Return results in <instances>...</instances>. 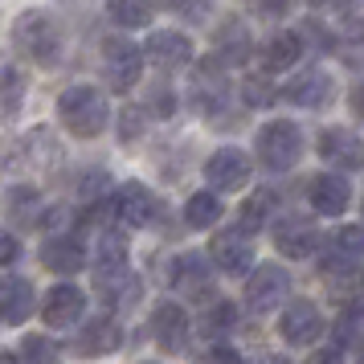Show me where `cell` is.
<instances>
[{
  "mask_svg": "<svg viewBox=\"0 0 364 364\" xmlns=\"http://www.w3.org/2000/svg\"><path fill=\"white\" fill-rule=\"evenodd\" d=\"M319 246V233L307 217H282L274 225V250L282 258H311Z\"/></svg>",
  "mask_w": 364,
  "mask_h": 364,
  "instance_id": "cell-19",
  "label": "cell"
},
{
  "mask_svg": "<svg viewBox=\"0 0 364 364\" xmlns=\"http://www.w3.org/2000/svg\"><path fill=\"white\" fill-rule=\"evenodd\" d=\"M17 258H21V242L9 230H0V270H4V266H13Z\"/></svg>",
  "mask_w": 364,
  "mask_h": 364,
  "instance_id": "cell-37",
  "label": "cell"
},
{
  "mask_svg": "<svg viewBox=\"0 0 364 364\" xmlns=\"http://www.w3.org/2000/svg\"><path fill=\"white\" fill-rule=\"evenodd\" d=\"M139 123H144V115H139V111H123V139H135V135L144 132Z\"/></svg>",
  "mask_w": 364,
  "mask_h": 364,
  "instance_id": "cell-40",
  "label": "cell"
},
{
  "mask_svg": "<svg viewBox=\"0 0 364 364\" xmlns=\"http://www.w3.org/2000/svg\"><path fill=\"white\" fill-rule=\"evenodd\" d=\"M258 156L270 172H287L295 168V160L303 156V132H299L291 119H274L258 132Z\"/></svg>",
  "mask_w": 364,
  "mask_h": 364,
  "instance_id": "cell-4",
  "label": "cell"
},
{
  "mask_svg": "<svg viewBox=\"0 0 364 364\" xmlns=\"http://www.w3.org/2000/svg\"><path fill=\"white\" fill-rule=\"evenodd\" d=\"M0 213L9 225H21V230H37L41 221V193L29 188V184H13L0 193Z\"/></svg>",
  "mask_w": 364,
  "mask_h": 364,
  "instance_id": "cell-20",
  "label": "cell"
},
{
  "mask_svg": "<svg viewBox=\"0 0 364 364\" xmlns=\"http://www.w3.org/2000/svg\"><path fill=\"white\" fill-rule=\"evenodd\" d=\"M58 119L74 139H95L102 135V127L111 123V107H107V95L90 82H74L58 95Z\"/></svg>",
  "mask_w": 364,
  "mask_h": 364,
  "instance_id": "cell-2",
  "label": "cell"
},
{
  "mask_svg": "<svg viewBox=\"0 0 364 364\" xmlns=\"http://www.w3.org/2000/svg\"><path fill=\"white\" fill-rule=\"evenodd\" d=\"M356 364H364V344H360V356H356Z\"/></svg>",
  "mask_w": 364,
  "mask_h": 364,
  "instance_id": "cell-45",
  "label": "cell"
},
{
  "mask_svg": "<svg viewBox=\"0 0 364 364\" xmlns=\"http://www.w3.org/2000/svg\"><path fill=\"white\" fill-rule=\"evenodd\" d=\"M25 95V78L17 66H0V115H13Z\"/></svg>",
  "mask_w": 364,
  "mask_h": 364,
  "instance_id": "cell-31",
  "label": "cell"
},
{
  "mask_svg": "<svg viewBox=\"0 0 364 364\" xmlns=\"http://www.w3.org/2000/svg\"><path fill=\"white\" fill-rule=\"evenodd\" d=\"M151 331H156V344L164 348V352H181L188 344V315H184L181 303H160L156 311H151Z\"/></svg>",
  "mask_w": 364,
  "mask_h": 364,
  "instance_id": "cell-21",
  "label": "cell"
},
{
  "mask_svg": "<svg viewBox=\"0 0 364 364\" xmlns=\"http://www.w3.org/2000/svg\"><path fill=\"white\" fill-rule=\"evenodd\" d=\"M172 291H181L184 299H205L213 291V262L200 254H181L172 262Z\"/></svg>",
  "mask_w": 364,
  "mask_h": 364,
  "instance_id": "cell-11",
  "label": "cell"
},
{
  "mask_svg": "<svg viewBox=\"0 0 364 364\" xmlns=\"http://www.w3.org/2000/svg\"><path fill=\"white\" fill-rule=\"evenodd\" d=\"M111 266H127V246L115 230H107L99 237V270H111Z\"/></svg>",
  "mask_w": 364,
  "mask_h": 364,
  "instance_id": "cell-32",
  "label": "cell"
},
{
  "mask_svg": "<svg viewBox=\"0 0 364 364\" xmlns=\"http://www.w3.org/2000/svg\"><path fill=\"white\" fill-rule=\"evenodd\" d=\"M291 4H295V0H250V13H254V17H266V21H279V17L291 13Z\"/></svg>",
  "mask_w": 364,
  "mask_h": 364,
  "instance_id": "cell-36",
  "label": "cell"
},
{
  "mask_svg": "<svg viewBox=\"0 0 364 364\" xmlns=\"http://www.w3.org/2000/svg\"><path fill=\"white\" fill-rule=\"evenodd\" d=\"M193 102H197V111H205V115H217V111L230 102L225 66H217L213 58H209V62L193 74Z\"/></svg>",
  "mask_w": 364,
  "mask_h": 364,
  "instance_id": "cell-16",
  "label": "cell"
},
{
  "mask_svg": "<svg viewBox=\"0 0 364 364\" xmlns=\"http://www.w3.org/2000/svg\"><path fill=\"white\" fill-rule=\"evenodd\" d=\"M287 291H291V274H287L282 266H262V270H254L250 282H246V307L254 315H266L287 299Z\"/></svg>",
  "mask_w": 364,
  "mask_h": 364,
  "instance_id": "cell-9",
  "label": "cell"
},
{
  "mask_svg": "<svg viewBox=\"0 0 364 364\" xmlns=\"http://www.w3.org/2000/svg\"><path fill=\"white\" fill-rule=\"evenodd\" d=\"M307 364H344V360H340L336 352H319V356H311V360H307Z\"/></svg>",
  "mask_w": 364,
  "mask_h": 364,
  "instance_id": "cell-42",
  "label": "cell"
},
{
  "mask_svg": "<svg viewBox=\"0 0 364 364\" xmlns=\"http://www.w3.org/2000/svg\"><path fill=\"white\" fill-rule=\"evenodd\" d=\"M123 344V331H119L115 319H95V323H86L82 331H78V340H74V348H78V356H86V360H95V356H111L115 348Z\"/></svg>",
  "mask_w": 364,
  "mask_h": 364,
  "instance_id": "cell-24",
  "label": "cell"
},
{
  "mask_svg": "<svg viewBox=\"0 0 364 364\" xmlns=\"http://www.w3.org/2000/svg\"><path fill=\"white\" fill-rule=\"evenodd\" d=\"M33 287L17 274L0 279V323H25L33 315Z\"/></svg>",
  "mask_w": 364,
  "mask_h": 364,
  "instance_id": "cell-25",
  "label": "cell"
},
{
  "mask_svg": "<svg viewBox=\"0 0 364 364\" xmlns=\"http://www.w3.org/2000/svg\"><path fill=\"white\" fill-rule=\"evenodd\" d=\"M319 156L328 160L331 168H364V139L348 127H323L319 135Z\"/></svg>",
  "mask_w": 364,
  "mask_h": 364,
  "instance_id": "cell-14",
  "label": "cell"
},
{
  "mask_svg": "<svg viewBox=\"0 0 364 364\" xmlns=\"http://www.w3.org/2000/svg\"><path fill=\"white\" fill-rule=\"evenodd\" d=\"M86 311V295L74 287V282H58L46 303H41V319L50 323V328H70V323H78Z\"/></svg>",
  "mask_w": 364,
  "mask_h": 364,
  "instance_id": "cell-18",
  "label": "cell"
},
{
  "mask_svg": "<svg viewBox=\"0 0 364 364\" xmlns=\"http://www.w3.org/2000/svg\"><path fill=\"white\" fill-rule=\"evenodd\" d=\"M323 254H328V266H336V270L356 266L364 258V230L360 225H340V230L328 237Z\"/></svg>",
  "mask_w": 364,
  "mask_h": 364,
  "instance_id": "cell-26",
  "label": "cell"
},
{
  "mask_svg": "<svg viewBox=\"0 0 364 364\" xmlns=\"http://www.w3.org/2000/svg\"><path fill=\"white\" fill-rule=\"evenodd\" d=\"M95 287H99L102 307L111 311H127L139 303V279L127 266H111V270H95Z\"/></svg>",
  "mask_w": 364,
  "mask_h": 364,
  "instance_id": "cell-12",
  "label": "cell"
},
{
  "mask_svg": "<svg viewBox=\"0 0 364 364\" xmlns=\"http://www.w3.org/2000/svg\"><path fill=\"white\" fill-rule=\"evenodd\" d=\"M299 58H303V37L287 33V29H279V33L262 46V70L266 74H279V70L299 66Z\"/></svg>",
  "mask_w": 364,
  "mask_h": 364,
  "instance_id": "cell-27",
  "label": "cell"
},
{
  "mask_svg": "<svg viewBox=\"0 0 364 364\" xmlns=\"http://www.w3.org/2000/svg\"><path fill=\"white\" fill-rule=\"evenodd\" d=\"M184 221H188L193 230L217 225V221H221V200H217V193H193L188 205H184Z\"/></svg>",
  "mask_w": 364,
  "mask_h": 364,
  "instance_id": "cell-29",
  "label": "cell"
},
{
  "mask_svg": "<svg viewBox=\"0 0 364 364\" xmlns=\"http://www.w3.org/2000/svg\"><path fill=\"white\" fill-rule=\"evenodd\" d=\"M111 213H115V221L123 230H144V225H151L160 217V200H156V193H151L148 184L132 181L111 197Z\"/></svg>",
  "mask_w": 364,
  "mask_h": 364,
  "instance_id": "cell-6",
  "label": "cell"
},
{
  "mask_svg": "<svg viewBox=\"0 0 364 364\" xmlns=\"http://www.w3.org/2000/svg\"><path fill=\"white\" fill-rule=\"evenodd\" d=\"M160 4H164V9H172V13H181V17H200L209 0H160Z\"/></svg>",
  "mask_w": 364,
  "mask_h": 364,
  "instance_id": "cell-38",
  "label": "cell"
},
{
  "mask_svg": "<svg viewBox=\"0 0 364 364\" xmlns=\"http://www.w3.org/2000/svg\"><path fill=\"white\" fill-rule=\"evenodd\" d=\"M144 58H148L156 70H181L193 62V41L176 29H160V33L148 37V46H144Z\"/></svg>",
  "mask_w": 364,
  "mask_h": 364,
  "instance_id": "cell-15",
  "label": "cell"
},
{
  "mask_svg": "<svg viewBox=\"0 0 364 364\" xmlns=\"http://www.w3.org/2000/svg\"><path fill=\"white\" fill-rule=\"evenodd\" d=\"M205 364H242L237 360V352H233V348H209V356H205Z\"/></svg>",
  "mask_w": 364,
  "mask_h": 364,
  "instance_id": "cell-39",
  "label": "cell"
},
{
  "mask_svg": "<svg viewBox=\"0 0 364 364\" xmlns=\"http://www.w3.org/2000/svg\"><path fill=\"white\" fill-rule=\"evenodd\" d=\"M254 50L250 29L242 21H221V29L213 33V62L217 66H242Z\"/></svg>",
  "mask_w": 364,
  "mask_h": 364,
  "instance_id": "cell-23",
  "label": "cell"
},
{
  "mask_svg": "<svg viewBox=\"0 0 364 364\" xmlns=\"http://www.w3.org/2000/svg\"><path fill=\"white\" fill-rule=\"evenodd\" d=\"M250 172H254V164H250L246 151H237V148H217L213 156L205 160V181H209V188H217V193H237V188H246Z\"/></svg>",
  "mask_w": 364,
  "mask_h": 364,
  "instance_id": "cell-8",
  "label": "cell"
},
{
  "mask_svg": "<svg viewBox=\"0 0 364 364\" xmlns=\"http://www.w3.org/2000/svg\"><path fill=\"white\" fill-rule=\"evenodd\" d=\"M21 356H25V364H58V348L46 336H25L21 340Z\"/></svg>",
  "mask_w": 364,
  "mask_h": 364,
  "instance_id": "cell-33",
  "label": "cell"
},
{
  "mask_svg": "<svg viewBox=\"0 0 364 364\" xmlns=\"http://www.w3.org/2000/svg\"><path fill=\"white\" fill-rule=\"evenodd\" d=\"M307 4H331V0H307Z\"/></svg>",
  "mask_w": 364,
  "mask_h": 364,
  "instance_id": "cell-46",
  "label": "cell"
},
{
  "mask_svg": "<svg viewBox=\"0 0 364 364\" xmlns=\"http://www.w3.org/2000/svg\"><path fill=\"white\" fill-rule=\"evenodd\" d=\"M217 270H225V274H246L250 270V258H254V242H250V233L242 230H221L209 242V254H205Z\"/></svg>",
  "mask_w": 364,
  "mask_h": 364,
  "instance_id": "cell-10",
  "label": "cell"
},
{
  "mask_svg": "<svg viewBox=\"0 0 364 364\" xmlns=\"http://www.w3.org/2000/svg\"><path fill=\"white\" fill-rule=\"evenodd\" d=\"M307 200H311L315 213L340 217L348 205H352V188H348V181L340 172H319V176L307 184Z\"/></svg>",
  "mask_w": 364,
  "mask_h": 364,
  "instance_id": "cell-17",
  "label": "cell"
},
{
  "mask_svg": "<svg viewBox=\"0 0 364 364\" xmlns=\"http://www.w3.org/2000/svg\"><path fill=\"white\" fill-rule=\"evenodd\" d=\"M205 323H209V336H230L237 328V307L233 303H217L213 311L205 315Z\"/></svg>",
  "mask_w": 364,
  "mask_h": 364,
  "instance_id": "cell-34",
  "label": "cell"
},
{
  "mask_svg": "<svg viewBox=\"0 0 364 364\" xmlns=\"http://www.w3.org/2000/svg\"><path fill=\"white\" fill-rule=\"evenodd\" d=\"M107 13H111V21L123 25V29H148L156 4H151V0H107Z\"/></svg>",
  "mask_w": 364,
  "mask_h": 364,
  "instance_id": "cell-28",
  "label": "cell"
},
{
  "mask_svg": "<svg viewBox=\"0 0 364 364\" xmlns=\"http://www.w3.org/2000/svg\"><path fill=\"white\" fill-rule=\"evenodd\" d=\"M242 95H246L250 107H270V102H274V86H270L266 74H254V78L242 82Z\"/></svg>",
  "mask_w": 364,
  "mask_h": 364,
  "instance_id": "cell-35",
  "label": "cell"
},
{
  "mask_svg": "<svg viewBox=\"0 0 364 364\" xmlns=\"http://www.w3.org/2000/svg\"><path fill=\"white\" fill-rule=\"evenodd\" d=\"M282 95H287V102H295L303 111H323L331 102V95H336V86H331V78L323 70H299Z\"/></svg>",
  "mask_w": 364,
  "mask_h": 364,
  "instance_id": "cell-13",
  "label": "cell"
},
{
  "mask_svg": "<svg viewBox=\"0 0 364 364\" xmlns=\"http://www.w3.org/2000/svg\"><path fill=\"white\" fill-rule=\"evenodd\" d=\"M258 364H291V360H287V356H262Z\"/></svg>",
  "mask_w": 364,
  "mask_h": 364,
  "instance_id": "cell-43",
  "label": "cell"
},
{
  "mask_svg": "<svg viewBox=\"0 0 364 364\" xmlns=\"http://www.w3.org/2000/svg\"><path fill=\"white\" fill-rule=\"evenodd\" d=\"M13 46H17L21 58H29L37 66H58L62 62V50H66V37H62V25H58L53 13H46V9H25L13 21Z\"/></svg>",
  "mask_w": 364,
  "mask_h": 364,
  "instance_id": "cell-1",
  "label": "cell"
},
{
  "mask_svg": "<svg viewBox=\"0 0 364 364\" xmlns=\"http://www.w3.org/2000/svg\"><path fill=\"white\" fill-rule=\"evenodd\" d=\"M58 160H62L58 139H53L46 127H37V132L21 135L17 144L4 151L0 168H4L9 176H46V172H53V168H58Z\"/></svg>",
  "mask_w": 364,
  "mask_h": 364,
  "instance_id": "cell-3",
  "label": "cell"
},
{
  "mask_svg": "<svg viewBox=\"0 0 364 364\" xmlns=\"http://www.w3.org/2000/svg\"><path fill=\"white\" fill-rule=\"evenodd\" d=\"M0 364H17V356L13 352H0Z\"/></svg>",
  "mask_w": 364,
  "mask_h": 364,
  "instance_id": "cell-44",
  "label": "cell"
},
{
  "mask_svg": "<svg viewBox=\"0 0 364 364\" xmlns=\"http://www.w3.org/2000/svg\"><path fill=\"white\" fill-rule=\"evenodd\" d=\"M270 213H274V197L262 188V193H254V197L242 205V213H237V230L242 233H258L266 221H270Z\"/></svg>",
  "mask_w": 364,
  "mask_h": 364,
  "instance_id": "cell-30",
  "label": "cell"
},
{
  "mask_svg": "<svg viewBox=\"0 0 364 364\" xmlns=\"http://www.w3.org/2000/svg\"><path fill=\"white\" fill-rule=\"evenodd\" d=\"M348 107H352V115L356 119H364V82L352 90V99H348Z\"/></svg>",
  "mask_w": 364,
  "mask_h": 364,
  "instance_id": "cell-41",
  "label": "cell"
},
{
  "mask_svg": "<svg viewBox=\"0 0 364 364\" xmlns=\"http://www.w3.org/2000/svg\"><path fill=\"white\" fill-rule=\"evenodd\" d=\"M41 262H46V270H53V274H78V270L86 266L82 237H70V233L46 237V246H41Z\"/></svg>",
  "mask_w": 364,
  "mask_h": 364,
  "instance_id": "cell-22",
  "label": "cell"
},
{
  "mask_svg": "<svg viewBox=\"0 0 364 364\" xmlns=\"http://www.w3.org/2000/svg\"><path fill=\"white\" fill-rule=\"evenodd\" d=\"M102 74H107V86L119 95L135 90L139 74H144V50H135V41H127V37H107L102 41Z\"/></svg>",
  "mask_w": 364,
  "mask_h": 364,
  "instance_id": "cell-5",
  "label": "cell"
},
{
  "mask_svg": "<svg viewBox=\"0 0 364 364\" xmlns=\"http://www.w3.org/2000/svg\"><path fill=\"white\" fill-rule=\"evenodd\" d=\"M323 311L315 307L311 299H295V303H287V311L279 319V336L287 340L291 348H311L319 336H323Z\"/></svg>",
  "mask_w": 364,
  "mask_h": 364,
  "instance_id": "cell-7",
  "label": "cell"
}]
</instances>
